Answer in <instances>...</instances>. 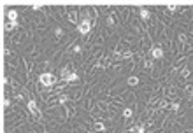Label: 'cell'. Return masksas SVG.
I'll return each mask as SVG.
<instances>
[{
	"mask_svg": "<svg viewBox=\"0 0 193 133\" xmlns=\"http://www.w3.org/2000/svg\"><path fill=\"white\" fill-rule=\"evenodd\" d=\"M39 81H40V84H42V86H47V88H51V86H55V84L58 83L56 75H55V74H49V72H46V74H40Z\"/></svg>",
	"mask_w": 193,
	"mask_h": 133,
	"instance_id": "1",
	"label": "cell"
},
{
	"mask_svg": "<svg viewBox=\"0 0 193 133\" xmlns=\"http://www.w3.org/2000/svg\"><path fill=\"white\" fill-rule=\"evenodd\" d=\"M26 109L30 110V114H32L37 121H39V119H42V112L39 110V105H37V102H35V100H28V102H26Z\"/></svg>",
	"mask_w": 193,
	"mask_h": 133,
	"instance_id": "2",
	"label": "cell"
},
{
	"mask_svg": "<svg viewBox=\"0 0 193 133\" xmlns=\"http://www.w3.org/2000/svg\"><path fill=\"white\" fill-rule=\"evenodd\" d=\"M91 26H93V23H91L88 18H84V19H81V21H79V25H77V32H79L81 35H88L90 30H91Z\"/></svg>",
	"mask_w": 193,
	"mask_h": 133,
	"instance_id": "3",
	"label": "cell"
},
{
	"mask_svg": "<svg viewBox=\"0 0 193 133\" xmlns=\"http://www.w3.org/2000/svg\"><path fill=\"white\" fill-rule=\"evenodd\" d=\"M151 56H153V60H161L163 58V51H161V47L155 46L153 49H151Z\"/></svg>",
	"mask_w": 193,
	"mask_h": 133,
	"instance_id": "4",
	"label": "cell"
},
{
	"mask_svg": "<svg viewBox=\"0 0 193 133\" xmlns=\"http://www.w3.org/2000/svg\"><path fill=\"white\" fill-rule=\"evenodd\" d=\"M67 18L70 23H77V11H74V9H69L67 11ZM79 25V23H77Z\"/></svg>",
	"mask_w": 193,
	"mask_h": 133,
	"instance_id": "5",
	"label": "cell"
},
{
	"mask_svg": "<svg viewBox=\"0 0 193 133\" xmlns=\"http://www.w3.org/2000/svg\"><path fill=\"white\" fill-rule=\"evenodd\" d=\"M7 18H9V21H11V23H18V12L14 11V9H9Z\"/></svg>",
	"mask_w": 193,
	"mask_h": 133,
	"instance_id": "6",
	"label": "cell"
},
{
	"mask_svg": "<svg viewBox=\"0 0 193 133\" xmlns=\"http://www.w3.org/2000/svg\"><path fill=\"white\" fill-rule=\"evenodd\" d=\"M139 12H140V18L142 19H149V16H151V12L148 11V9H139Z\"/></svg>",
	"mask_w": 193,
	"mask_h": 133,
	"instance_id": "7",
	"label": "cell"
},
{
	"mask_svg": "<svg viewBox=\"0 0 193 133\" xmlns=\"http://www.w3.org/2000/svg\"><path fill=\"white\" fill-rule=\"evenodd\" d=\"M181 75H182V77H184V79H188V77L191 75V70H190L188 67H184V68H182V70H181Z\"/></svg>",
	"mask_w": 193,
	"mask_h": 133,
	"instance_id": "8",
	"label": "cell"
},
{
	"mask_svg": "<svg viewBox=\"0 0 193 133\" xmlns=\"http://www.w3.org/2000/svg\"><path fill=\"white\" fill-rule=\"evenodd\" d=\"M95 131H104L105 130V126H104V123H95Z\"/></svg>",
	"mask_w": 193,
	"mask_h": 133,
	"instance_id": "9",
	"label": "cell"
},
{
	"mask_svg": "<svg viewBox=\"0 0 193 133\" xmlns=\"http://www.w3.org/2000/svg\"><path fill=\"white\" fill-rule=\"evenodd\" d=\"M16 26H18V23H11V21L5 23V32H11V30H13V28H16Z\"/></svg>",
	"mask_w": 193,
	"mask_h": 133,
	"instance_id": "10",
	"label": "cell"
},
{
	"mask_svg": "<svg viewBox=\"0 0 193 133\" xmlns=\"http://www.w3.org/2000/svg\"><path fill=\"white\" fill-rule=\"evenodd\" d=\"M132 114H134V112H132V109H125V110H123V117H125V119H130Z\"/></svg>",
	"mask_w": 193,
	"mask_h": 133,
	"instance_id": "11",
	"label": "cell"
},
{
	"mask_svg": "<svg viewBox=\"0 0 193 133\" xmlns=\"http://www.w3.org/2000/svg\"><path fill=\"white\" fill-rule=\"evenodd\" d=\"M153 60H144V68H153Z\"/></svg>",
	"mask_w": 193,
	"mask_h": 133,
	"instance_id": "12",
	"label": "cell"
},
{
	"mask_svg": "<svg viewBox=\"0 0 193 133\" xmlns=\"http://www.w3.org/2000/svg\"><path fill=\"white\" fill-rule=\"evenodd\" d=\"M128 84H130V86L139 84V79H137V77H130V79H128Z\"/></svg>",
	"mask_w": 193,
	"mask_h": 133,
	"instance_id": "13",
	"label": "cell"
},
{
	"mask_svg": "<svg viewBox=\"0 0 193 133\" xmlns=\"http://www.w3.org/2000/svg\"><path fill=\"white\" fill-rule=\"evenodd\" d=\"M67 100H69V96H67V95H60V96H58V102H60V104H65Z\"/></svg>",
	"mask_w": 193,
	"mask_h": 133,
	"instance_id": "14",
	"label": "cell"
},
{
	"mask_svg": "<svg viewBox=\"0 0 193 133\" xmlns=\"http://www.w3.org/2000/svg\"><path fill=\"white\" fill-rule=\"evenodd\" d=\"M167 11H170V12H176V11H179V7H177V5H169V7H167Z\"/></svg>",
	"mask_w": 193,
	"mask_h": 133,
	"instance_id": "15",
	"label": "cell"
},
{
	"mask_svg": "<svg viewBox=\"0 0 193 133\" xmlns=\"http://www.w3.org/2000/svg\"><path fill=\"white\" fill-rule=\"evenodd\" d=\"M55 35H56V37H62V35H63V30H62V28H56V30H55Z\"/></svg>",
	"mask_w": 193,
	"mask_h": 133,
	"instance_id": "16",
	"label": "cell"
},
{
	"mask_svg": "<svg viewBox=\"0 0 193 133\" xmlns=\"http://www.w3.org/2000/svg\"><path fill=\"white\" fill-rule=\"evenodd\" d=\"M107 25H109V26H114V19H113V16L107 18Z\"/></svg>",
	"mask_w": 193,
	"mask_h": 133,
	"instance_id": "17",
	"label": "cell"
},
{
	"mask_svg": "<svg viewBox=\"0 0 193 133\" xmlns=\"http://www.w3.org/2000/svg\"><path fill=\"white\" fill-rule=\"evenodd\" d=\"M186 93H188V95H191V93H193V86H191V84H190V86H186Z\"/></svg>",
	"mask_w": 193,
	"mask_h": 133,
	"instance_id": "18",
	"label": "cell"
},
{
	"mask_svg": "<svg viewBox=\"0 0 193 133\" xmlns=\"http://www.w3.org/2000/svg\"><path fill=\"white\" fill-rule=\"evenodd\" d=\"M137 133H146V128L144 126H137Z\"/></svg>",
	"mask_w": 193,
	"mask_h": 133,
	"instance_id": "19",
	"label": "cell"
},
{
	"mask_svg": "<svg viewBox=\"0 0 193 133\" xmlns=\"http://www.w3.org/2000/svg\"><path fill=\"white\" fill-rule=\"evenodd\" d=\"M179 40H181V42H186V35L181 33V35H179Z\"/></svg>",
	"mask_w": 193,
	"mask_h": 133,
	"instance_id": "20",
	"label": "cell"
},
{
	"mask_svg": "<svg viewBox=\"0 0 193 133\" xmlns=\"http://www.w3.org/2000/svg\"><path fill=\"white\" fill-rule=\"evenodd\" d=\"M170 109H172V110H177V109H179V104H172Z\"/></svg>",
	"mask_w": 193,
	"mask_h": 133,
	"instance_id": "21",
	"label": "cell"
},
{
	"mask_svg": "<svg viewBox=\"0 0 193 133\" xmlns=\"http://www.w3.org/2000/svg\"><path fill=\"white\" fill-rule=\"evenodd\" d=\"M9 105H11V100L5 98V100H4V107H9Z\"/></svg>",
	"mask_w": 193,
	"mask_h": 133,
	"instance_id": "22",
	"label": "cell"
},
{
	"mask_svg": "<svg viewBox=\"0 0 193 133\" xmlns=\"http://www.w3.org/2000/svg\"><path fill=\"white\" fill-rule=\"evenodd\" d=\"M186 133H191V131H186Z\"/></svg>",
	"mask_w": 193,
	"mask_h": 133,
	"instance_id": "23",
	"label": "cell"
}]
</instances>
